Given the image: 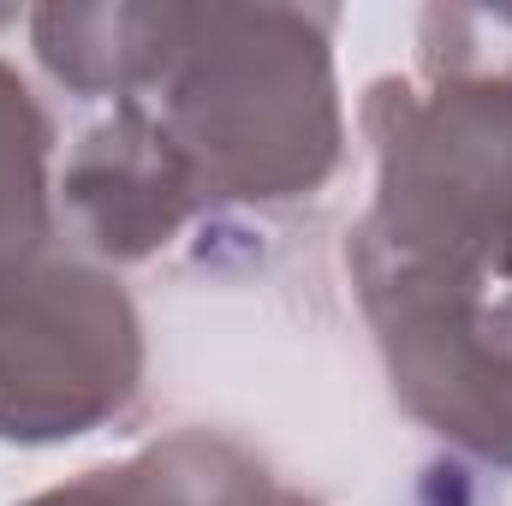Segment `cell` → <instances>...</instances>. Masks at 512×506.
Here are the masks:
<instances>
[{
	"instance_id": "obj_7",
	"label": "cell",
	"mask_w": 512,
	"mask_h": 506,
	"mask_svg": "<svg viewBox=\"0 0 512 506\" xmlns=\"http://www.w3.org/2000/svg\"><path fill=\"white\" fill-rule=\"evenodd\" d=\"M179 6H36L30 12V48L48 66L54 84L72 96H114L143 102L173 54Z\"/></svg>"
},
{
	"instance_id": "obj_4",
	"label": "cell",
	"mask_w": 512,
	"mask_h": 506,
	"mask_svg": "<svg viewBox=\"0 0 512 506\" xmlns=\"http://www.w3.org/2000/svg\"><path fill=\"white\" fill-rule=\"evenodd\" d=\"M143 387V322L102 262L48 256L0 286V441L60 447L108 429Z\"/></svg>"
},
{
	"instance_id": "obj_5",
	"label": "cell",
	"mask_w": 512,
	"mask_h": 506,
	"mask_svg": "<svg viewBox=\"0 0 512 506\" xmlns=\"http://www.w3.org/2000/svg\"><path fill=\"white\" fill-rule=\"evenodd\" d=\"M60 203L90 256L102 262H149L203 209H215L191 155L173 143L149 102H114L102 126L84 131L66 161Z\"/></svg>"
},
{
	"instance_id": "obj_8",
	"label": "cell",
	"mask_w": 512,
	"mask_h": 506,
	"mask_svg": "<svg viewBox=\"0 0 512 506\" xmlns=\"http://www.w3.org/2000/svg\"><path fill=\"white\" fill-rule=\"evenodd\" d=\"M54 120L0 60V286L54 256Z\"/></svg>"
},
{
	"instance_id": "obj_2",
	"label": "cell",
	"mask_w": 512,
	"mask_h": 506,
	"mask_svg": "<svg viewBox=\"0 0 512 506\" xmlns=\"http://www.w3.org/2000/svg\"><path fill=\"white\" fill-rule=\"evenodd\" d=\"M376 203L358 221L387 256L512 280V66L423 60L364 90Z\"/></svg>"
},
{
	"instance_id": "obj_9",
	"label": "cell",
	"mask_w": 512,
	"mask_h": 506,
	"mask_svg": "<svg viewBox=\"0 0 512 506\" xmlns=\"http://www.w3.org/2000/svg\"><path fill=\"white\" fill-rule=\"evenodd\" d=\"M477 30H483L489 42H501V48H507L501 60L512 66V6H495V12H477Z\"/></svg>"
},
{
	"instance_id": "obj_6",
	"label": "cell",
	"mask_w": 512,
	"mask_h": 506,
	"mask_svg": "<svg viewBox=\"0 0 512 506\" xmlns=\"http://www.w3.org/2000/svg\"><path fill=\"white\" fill-rule=\"evenodd\" d=\"M24 506H322L286 489L256 453L215 429H173L120 465H96Z\"/></svg>"
},
{
	"instance_id": "obj_1",
	"label": "cell",
	"mask_w": 512,
	"mask_h": 506,
	"mask_svg": "<svg viewBox=\"0 0 512 506\" xmlns=\"http://www.w3.org/2000/svg\"><path fill=\"white\" fill-rule=\"evenodd\" d=\"M334 30V6H179L173 54L143 102L215 203H292L340 173Z\"/></svg>"
},
{
	"instance_id": "obj_3",
	"label": "cell",
	"mask_w": 512,
	"mask_h": 506,
	"mask_svg": "<svg viewBox=\"0 0 512 506\" xmlns=\"http://www.w3.org/2000/svg\"><path fill=\"white\" fill-rule=\"evenodd\" d=\"M346 268L393 399L447 447L512 471V292L387 256L358 227Z\"/></svg>"
}]
</instances>
